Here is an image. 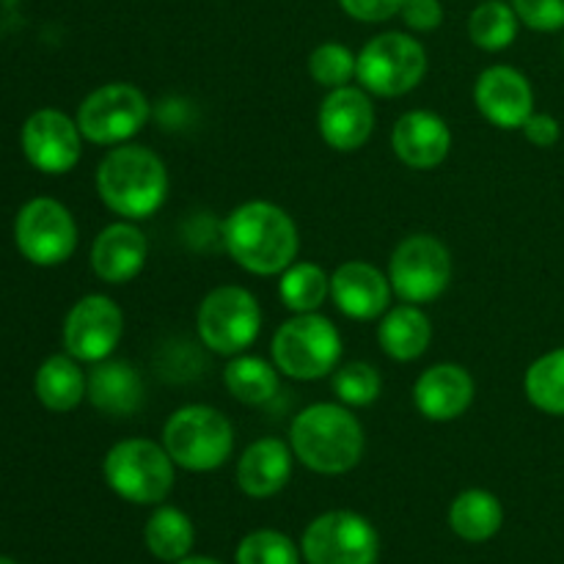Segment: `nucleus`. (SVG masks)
<instances>
[{"instance_id":"obj_1","label":"nucleus","mask_w":564,"mask_h":564,"mask_svg":"<svg viewBox=\"0 0 564 564\" xmlns=\"http://www.w3.org/2000/svg\"><path fill=\"white\" fill-rule=\"evenodd\" d=\"M224 246L242 270L253 275H281L301 251L297 226L273 202H246L224 224Z\"/></svg>"},{"instance_id":"obj_2","label":"nucleus","mask_w":564,"mask_h":564,"mask_svg":"<svg viewBox=\"0 0 564 564\" xmlns=\"http://www.w3.org/2000/svg\"><path fill=\"white\" fill-rule=\"evenodd\" d=\"M290 446L308 471L339 477L361 463L367 435L347 405L314 402L292 419Z\"/></svg>"},{"instance_id":"obj_3","label":"nucleus","mask_w":564,"mask_h":564,"mask_svg":"<svg viewBox=\"0 0 564 564\" xmlns=\"http://www.w3.org/2000/svg\"><path fill=\"white\" fill-rule=\"evenodd\" d=\"M97 193L119 218L147 220L169 196V169L152 149L121 143L99 160Z\"/></svg>"},{"instance_id":"obj_4","label":"nucleus","mask_w":564,"mask_h":564,"mask_svg":"<svg viewBox=\"0 0 564 564\" xmlns=\"http://www.w3.org/2000/svg\"><path fill=\"white\" fill-rule=\"evenodd\" d=\"M176 463L163 444L147 438H127L110 446L102 460V477L119 499L130 505H160L174 490Z\"/></svg>"},{"instance_id":"obj_5","label":"nucleus","mask_w":564,"mask_h":564,"mask_svg":"<svg viewBox=\"0 0 564 564\" xmlns=\"http://www.w3.org/2000/svg\"><path fill=\"white\" fill-rule=\"evenodd\" d=\"M163 446L180 468L207 474L235 452V427L218 408L185 405L163 424Z\"/></svg>"},{"instance_id":"obj_6","label":"nucleus","mask_w":564,"mask_h":564,"mask_svg":"<svg viewBox=\"0 0 564 564\" xmlns=\"http://www.w3.org/2000/svg\"><path fill=\"white\" fill-rule=\"evenodd\" d=\"M270 352L279 372L286 378H328L341 361V334L323 314H295L275 330Z\"/></svg>"},{"instance_id":"obj_7","label":"nucleus","mask_w":564,"mask_h":564,"mask_svg":"<svg viewBox=\"0 0 564 564\" xmlns=\"http://www.w3.org/2000/svg\"><path fill=\"white\" fill-rule=\"evenodd\" d=\"M427 75V53L408 33L389 31L364 44L358 53L356 77L375 97H402Z\"/></svg>"},{"instance_id":"obj_8","label":"nucleus","mask_w":564,"mask_h":564,"mask_svg":"<svg viewBox=\"0 0 564 564\" xmlns=\"http://www.w3.org/2000/svg\"><path fill=\"white\" fill-rule=\"evenodd\" d=\"M196 328L207 350L235 358L257 341L262 308L246 286H218L198 306Z\"/></svg>"},{"instance_id":"obj_9","label":"nucleus","mask_w":564,"mask_h":564,"mask_svg":"<svg viewBox=\"0 0 564 564\" xmlns=\"http://www.w3.org/2000/svg\"><path fill=\"white\" fill-rule=\"evenodd\" d=\"M149 116L152 105L141 88L130 83H108L83 99L75 121L86 141L97 147H121L147 127Z\"/></svg>"},{"instance_id":"obj_10","label":"nucleus","mask_w":564,"mask_h":564,"mask_svg":"<svg viewBox=\"0 0 564 564\" xmlns=\"http://www.w3.org/2000/svg\"><path fill=\"white\" fill-rule=\"evenodd\" d=\"M389 281L402 303H433L452 281V253L438 237L411 235L389 259Z\"/></svg>"},{"instance_id":"obj_11","label":"nucleus","mask_w":564,"mask_h":564,"mask_svg":"<svg viewBox=\"0 0 564 564\" xmlns=\"http://www.w3.org/2000/svg\"><path fill=\"white\" fill-rule=\"evenodd\" d=\"M301 554L308 564H378L380 540L364 516L334 510L308 523Z\"/></svg>"},{"instance_id":"obj_12","label":"nucleus","mask_w":564,"mask_h":564,"mask_svg":"<svg viewBox=\"0 0 564 564\" xmlns=\"http://www.w3.org/2000/svg\"><path fill=\"white\" fill-rule=\"evenodd\" d=\"M14 240L28 262L55 268L75 253L77 224L69 209L55 198H31L17 215Z\"/></svg>"},{"instance_id":"obj_13","label":"nucleus","mask_w":564,"mask_h":564,"mask_svg":"<svg viewBox=\"0 0 564 564\" xmlns=\"http://www.w3.org/2000/svg\"><path fill=\"white\" fill-rule=\"evenodd\" d=\"M124 334V314L108 295H86L64 319V347L80 364L110 358Z\"/></svg>"},{"instance_id":"obj_14","label":"nucleus","mask_w":564,"mask_h":564,"mask_svg":"<svg viewBox=\"0 0 564 564\" xmlns=\"http://www.w3.org/2000/svg\"><path fill=\"white\" fill-rule=\"evenodd\" d=\"M22 152L42 174H66L80 163L83 132L77 121L61 110H36L22 127Z\"/></svg>"},{"instance_id":"obj_15","label":"nucleus","mask_w":564,"mask_h":564,"mask_svg":"<svg viewBox=\"0 0 564 564\" xmlns=\"http://www.w3.org/2000/svg\"><path fill=\"white\" fill-rule=\"evenodd\" d=\"M474 105L490 124L521 130L534 113L532 83L512 66H488L474 83Z\"/></svg>"},{"instance_id":"obj_16","label":"nucleus","mask_w":564,"mask_h":564,"mask_svg":"<svg viewBox=\"0 0 564 564\" xmlns=\"http://www.w3.org/2000/svg\"><path fill=\"white\" fill-rule=\"evenodd\" d=\"M317 127L323 141L336 152H356L372 138L375 105L367 88H330L319 105Z\"/></svg>"},{"instance_id":"obj_17","label":"nucleus","mask_w":564,"mask_h":564,"mask_svg":"<svg viewBox=\"0 0 564 564\" xmlns=\"http://www.w3.org/2000/svg\"><path fill=\"white\" fill-rule=\"evenodd\" d=\"M391 281L389 273H380L375 264L369 262H352L339 264L330 275V297H334L336 308L350 319H378L380 314L389 312L391 303Z\"/></svg>"},{"instance_id":"obj_18","label":"nucleus","mask_w":564,"mask_h":564,"mask_svg":"<svg viewBox=\"0 0 564 564\" xmlns=\"http://www.w3.org/2000/svg\"><path fill=\"white\" fill-rule=\"evenodd\" d=\"M413 402L430 422H455L471 408L474 378L460 364H435L413 386Z\"/></svg>"},{"instance_id":"obj_19","label":"nucleus","mask_w":564,"mask_h":564,"mask_svg":"<svg viewBox=\"0 0 564 564\" xmlns=\"http://www.w3.org/2000/svg\"><path fill=\"white\" fill-rule=\"evenodd\" d=\"M149 257V240L135 220H119L105 226L91 246V268L105 284H127L143 270Z\"/></svg>"},{"instance_id":"obj_20","label":"nucleus","mask_w":564,"mask_h":564,"mask_svg":"<svg viewBox=\"0 0 564 564\" xmlns=\"http://www.w3.org/2000/svg\"><path fill=\"white\" fill-rule=\"evenodd\" d=\"M394 154L416 171H430L446 160L452 149V130L438 113L408 110L391 132Z\"/></svg>"},{"instance_id":"obj_21","label":"nucleus","mask_w":564,"mask_h":564,"mask_svg":"<svg viewBox=\"0 0 564 564\" xmlns=\"http://www.w3.org/2000/svg\"><path fill=\"white\" fill-rule=\"evenodd\" d=\"M292 446L281 438H259L237 463V488L251 499L281 494L292 477Z\"/></svg>"},{"instance_id":"obj_22","label":"nucleus","mask_w":564,"mask_h":564,"mask_svg":"<svg viewBox=\"0 0 564 564\" xmlns=\"http://www.w3.org/2000/svg\"><path fill=\"white\" fill-rule=\"evenodd\" d=\"M86 397L105 416H132L143 402V380L132 364L105 358L88 372Z\"/></svg>"},{"instance_id":"obj_23","label":"nucleus","mask_w":564,"mask_h":564,"mask_svg":"<svg viewBox=\"0 0 564 564\" xmlns=\"http://www.w3.org/2000/svg\"><path fill=\"white\" fill-rule=\"evenodd\" d=\"M378 341L386 356L394 361H416L433 341V325L416 303H402L383 314L378 325Z\"/></svg>"},{"instance_id":"obj_24","label":"nucleus","mask_w":564,"mask_h":564,"mask_svg":"<svg viewBox=\"0 0 564 564\" xmlns=\"http://www.w3.org/2000/svg\"><path fill=\"white\" fill-rule=\"evenodd\" d=\"M36 389L39 402L53 413H69L86 397V375H83L80 361L66 356H50L47 361L39 367L36 372Z\"/></svg>"},{"instance_id":"obj_25","label":"nucleus","mask_w":564,"mask_h":564,"mask_svg":"<svg viewBox=\"0 0 564 564\" xmlns=\"http://www.w3.org/2000/svg\"><path fill=\"white\" fill-rule=\"evenodd\" d=\"M505 523V507L490 490L471 488L449 507V527L466 543H488Z\"/></svg>"},{"instance_id":"obj_26","label":"nucleus","mask_w":564,"mask_h":564,"mask_svg":"<svg viewBox=\"0 0 564 564\" xmlns=\"http://www.w3.org/2000/svg\"><path fill=\"white\" fill-rule=\"evenodd\" d=\"M279 367L259 356H235L224 369L229 394L242 405H268L281 389Z\"/></svg>"},{"instance_id":"obj_27","label":"nucleus","mask_w":564,"mask_h":564,"mask_svg":"<svg viewBox=\"0 0 564 564\" xmlns=\"http://www.w3.org/2000/svg\"><path fill=\"white\" fill-rule=\"evenodd\" d=\"M143 543H147L149 554L158 556L160 562L174 564L191 556L196 529H193L191 518L176 507H158L143 527Z\"/></svg>"},{"instance_id":"obj_28","label":"nucleus","mask_w":564,"mask_h":564,"mask_svg":"<svg viewBox=\"0 0 564 564\" xmlns=\"http://www.w3.org/2000/svg\"><path fill=\"white\" fill-rule=\"evenodd\" d=\"M279 295L284 306L295 314L317 312L330 295V279L319 264L314 262H292L281 273Z\"/></svg>"},{"instance_id":"obj_29","label":"nucleus","mask_w":564,"mask_h":564,"mask_svg":"<svg viewBox=\"0 0 564 564\" xmlns=\"http://www.w3.org/2000/svg\"><path fill=\"white\" fill-rule=\"evenodd\" d=\"M518 25L521 20L512 6L505 0H482L468 17V36L485 53H499L516 42Z\"/></svg>"},{"instance_id":"obj_30","label":"nucleus","mask_w":564,"mask_h":564,"mask_svg":"<svg viewBox=\"0 0 564 564\" xmlns=\"http://www.w3.org/2000/svg\"><path fill=\"white\" fill-rule=\"evenodd\" d=\"M523 391H527L529 402L538 411L551 413V416H564V347L545 352L543 358H538L529 367Z\"/></svg>"},{"instance_id":"obj_31","label":"nucleus","mask_w":564,"mask_h":564,"mask_svg":"<svg viewBox=\"0 0 564 564\" xmlns=\"http://www.w3.org/2000/svg\"><path fill=\"white\" fill-rule=\"evenodd\" d=\"M383 391V378L378 369L367 361H350L336 367L334 372V394L347 408H367Z\"/></svg>"},{"instance_id":"obj_32","label":"nucleus","mask_w":564,"mask_h":564,"mask_svg":"<svg viewBox=\"0 0 564 564\" xmlns=\"http://www.w3.org/2000/svg\"><path fill=\"white\" fill-rule=\"evenodd\" d=\"M237 564H301V551L286 534L275 529H259L246 534L237 545Z\"/></svg>"},{"instance_id":"obj_33","label":"nucleus","mask_w":564,"mask_h":564,"mask_svg":"<svg viewBox=\"0 0 564 564\" xmlns=\"http://www.w3.org/2000/svg\"><path fill=\"white\" fill-rule=\"evenodd\" d=\"M356 64L358 55H352L350 47L339 42H325L308 55V75L317 86H325L330 91V88L347 86L356 77Z\"/></svg>"},{"instance_id":"obj_34","label":"nucleus","mask_w":564,"mask_h":564,"mask_svg":"<svg viewBox=\"0 0 564 564\" xmlns=\"http://www.w3.org/2000/svg\"><path fill=\"white\" fill-rule=\"evenodd\" d=\"M518 20L532 31H560L564 28V0H512Z\"/></svg>"},{"instance_id":"obj_35","label":"nucleus","mask_w":564,"mask_h":564,"mask_svg":"<svg viewBox=\"0 0 564 564\" xmlns=\"http://www.w3.org/2000/svg\"><path fill=\"white\" fill-rule=\"evenodd\" d=\"M400 17L411 31L430 33L444 22V6L441 0H405Z\"/></svg>"},{"instance_id":"obj_36","label":"nucleus","mask_w":564,"mask_h":564,"mask_svg":"<svg viewBox=\"0 0 564 564\" xmlns=\"http://www.w3.org/2000/svg\"><path fill=\"white\" fill-rule=\"evenodd\" d=\"M405 0H339L341 11L358 22H386L400 14Z\"/></svg>"},{"instance_id":"obj_37","label":"nucleus","mask_w":564,"mask_h":564,"mask_svg":"<svg viewBox=\"0 0 564 564\" xmlns=\"http://www.w3.org/2000/svg\"><path fill=\"white\" fill-rule=\"evenodd\" d=\"M521 130H523V135H527V141L534 143V147H540V149H551L562 135L560 121L549 113H532Z\"/></svg>"},{"instance_id":"obj_38","label":"nucleus","mask_w":564,"mask_h":564,"mask_svg":"<svg viewBox=\"0 0 564 564\" xmlns=\"http://www.w3.org/2000/svg\"><path fill=\"white\" fill-rule=\"evenodd\" d=\"M174 564H220V562L207 560V556H185V560H180V562H174Z\"/></svg>"},{"instance_id":"obj_39","label":"nucleus","mask_w":564,"mask_h":564,"mask_svg":"<svg viewBox=\"0 0 564 564\" xmlns=\"http://www.w3.org/2000/svg\"><path fill=\"white\" fill-rule=\"evenodd\" d=\"M0 564H20V562H14L11 556H0Z\"/></svg>"}]
</instances>
